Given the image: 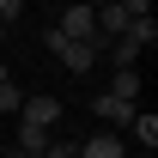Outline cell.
Listing matches in <instances>:
<instances>
[{
	"label": "cell",
	"instance_id": "1",
	"mask_svg": "<svg viewBox=\"0 0 158 158\" xmlns=\"http://www.w3.org/2000/svg\"><path fill=\"white\" fill-rule=\"evenodd\" d=\"M49 55H61V67L67 73H91L98 67V43H73V37H61V31H49Z\"/></svg>",
	"mask_w": 158,
	"mask_h": 158
},
{
	"label": "cell",
	"instance_id": "2",
	"mask_svg": "<svg viewBox=\"0 0 158 158\" xmlns=\"http://www.w3.org/2000/svg\"><path fill=\"white\" fill-rule=\"evenodd\" d=\"M55 31H61V37H73V43H98V19H91V6H85V0L61 12V24H55Z\"/></svg>",
	"mask_w": 158,
	"mask_h": 158
},
{
	"label": "cell",
	"instance_id": "3",
	"mask_svg": "<svg viewBox=\"0 0 158 158\" xmlns=\"http://www.w3.org/2000/svg\"><path fill=\"white\" fill-rule=\"evenodd\" d=\"M134 110H140V103L116 98V91H98V98H91V116H98V122H110V128H128V122H134Z\"/></svg>",
	"mask_w": 158,
	"mask_h": 158
},
{
	"label": "cell",
	"instance_id": "4",
	"mask_svg": "<svg viewBox=\"0 0 158 158\" xmlns=\"http://www.w3.org/2000/svg\"><path fill=\"white\" fill-rule=\"evenodd\" d=\"M19 122H24V128H55V122H61V103H55V98H31V91H24Z\"/></svg>",
	"mask_w": 158,
	"mask_h": 158
},
{
	"label": "cell",
	"instance_id": "5",
	"mask_svg": "<svg viewBox=\"0 0 158 158\" xmlns=\"http://www.w3.org/2000/svg\"><path fill=\"white\" fill-rule=\"evenodd\" d=\"M79 158H128V146H122V134H110V128H98V134L85 140V146H73Z\"/></svg>",
	"mask_w": 158,
	"mask_h": 158
},
{
	"label": "cell",
	"instance_id": "6",
	"mask_svg": "<svg viewBox=\"0 0 158 158\" xmlns=\"http://www.w3.org/2000/svg\"><path fill=\"white\" fill-rule=\"evenodd\" d=\"M91 19H98V43H110V37H122V31H128V12H122V6H91Z\"/></svg>",
	"mask_w": 158,
	"mask_h": 158
},
{
	"label": "cell",
	"instance_id": "7",
	"mask_svg": "<svg viewBox=\"0 0 158 158\" xmlns=\"http://www.w3.org/2000/svg\"><path fill=\"white\" fill-rule=\"evenodd\" d=\"M128 128H134L140 152H152V146H158V116H152V110H134V122H128Z\"/></svg>",
	"mask_w": 158,
	"mask_h": 158
},
{
	"label": "cell",
	"instance_id": "8",
	"mask_svg": "<svg viewBox=\"0 0 158 158\" xmlns=\"http://www.w3.org/2000/svg\"><path fill=\"white\" fill-rule=\"evenodd\" d=\"M19 103H24V85L0 67V116H19Z\"/></svg>",
	"mask_w": 158,
	"mask_h": 158
},
{
	"label": "cell",
	"instance_id": "9",
	"mask_svg": "<svg viewBox=\"0 0 158 158\" xmlns=\"http://www.w3.org/2000/svg\"><path fill=\"white\" fill-rule=\"evenodd\" d=\"M110 91L128 98V103H140V73H134V67H116V73H110Z\"/></svg>",
	"mask_w": 158,
	"mask_h": 158
},
{
	"label": "cell",
	"instance_id": "10",
	"mask_svg": "<svg viewBox=\"0 0 158 158\" xmlns=\"http://www.w3.org/2000/svg\"><path fill=\"white\" fill-rule=\"evenodd\" d=\"M110 61H116V67H134V61H140V43L128 37V31H122V37H110Z\"/></svg>",
	"mask_w": 158,
	"mask_h": 158
},
{
	"label": "cell",
	"instance_id": "11",
	"mask_svg": "<svg viewBox=\"0 0 158 158\" xmlns=\"http://www.w3.org/2000/svg\"><path fill=\"white\" fill-rule=\"evenodd\" d=\"M43 146H49V128H19V152H31V158H37Z\"/></svg>",
	"mask_w": 158,
	"mask_h": 158
},
{
	"label": "cell",
	"instance_id": "12",
	"mask_svg": "<svg viewBox=\"0 0 158 158\" xmlns=\"http://www.w3.org/2000/svg\"><path fill=\"white\" fill-rule=\"evenodd\" d=\"M128 37H134L140 49H152V43H158V24H152V19H134V24H128Z\"/></svg>",
	"mask_w": 158,
	"mask_h": 158
},
{
	"label": "cell",
	"instance_id": "13",
	"mask_svg": "<svg viewBox=\"0 0 158 158\" xmlns=\"http://www.w3.org/2000/svg\"><path fill=\"white\" fill-rule=\"evenodd\" d=\"M122 12H128V19H152V0H116Z\"/></svg>",
	"mask_w": 158,
	"mask_h": 158
},
{
	"label": "cell",
	"instance_id": "14",
	"mask_svg": "<svg viewBox=\"0 0 158 158\" xmlns=\"http://www.w3.org/2000/svg\"><path fill=\"white\" fill-rule=\"evenodd\" d=\"M37 158H79V152H73V146H61V140H49V146H43Z\"/></svg>",
	"mask_w": 158,
	"mask_h": 158
},
{
	"label": "cell",
	"instance_id": "15",
	"mask_svg": "<svg viewBox=\"0 0 158 158\" xmlns=\"http://www.w3.org/2000/svg\"><path fill=\"white\" fill-rule=\"evenodd\" d=\"M19 12H24V0H0V24H12Z\"/></svg>",
	"mask_w": 158,
	"mask_h": 158
},
{
	"label": "cell",
	"instance_id": "16",
	"mask_svg": "<svg viewBox=\"0 0 158 158\" xmlns=\"http://www.w3.org/2000/svg\"><path fill=\"white\" fill-rule=\"evenodd\" d=\"M85 6H116V0H85Z\"/></svg>",
	"mask_w": 158,
	"mask_h": 158
},
{
	"label": "cell",
	"instance_id": "17",
	"mask_svg": "<svg viewBox=\"0 0 158 158\" xmlns=\"http://www.w3.org/2000/svg\"><path fill=\"white\" fill-rule=\"evenodd\" d=\"M134 158H152V152H134Z\"/></svg>",
	"mask_w": 158,
	"mask_h": 158
},
{
	"label": "cell",
	"instance_id": "18",
	"mask_svg": "<svg viewBox=\"0 0 158 158\" xmlns=\"http://www.w3.org/2000/svg\"><path fill=\"white\" fill-rule=\"evenodd\" d=\"M0 37H6V24H0Z\"/></svg>",
	"mask_w": 158,
	"mask_h": 158
}]
</instances>
